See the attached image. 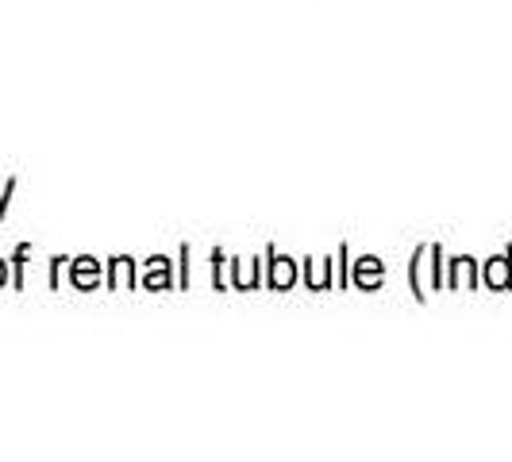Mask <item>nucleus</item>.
I'll list each match as a JSON object with an SVG mask.
<instances>
[{
	"mask_svg": "<svg viewBox=\"0 0 512 462\" xmlns=\"http://www.w3.org/2000/svg\"><path fill=\"white\" fill-rule=\"evenodd\" d=\"M0 282H4V262H0Z\"/></svg>",
	"mask_w": 512,
	"mask_h": 462,
	"instance_id": "obj_1",
	"label": "nucleus"
}]
</instances>
